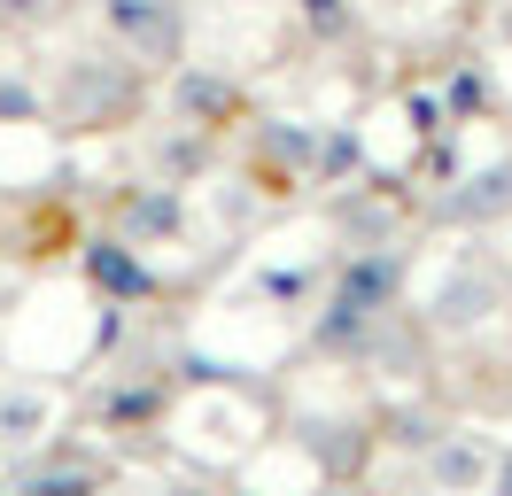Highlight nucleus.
Wrapping results in <instances>:
<instances>
[{"instance_id": "f257e3e1", "label": "nucleus", "mask_w": 512, "mask_h": 496, "mask_svg": "<svg viewBox=\"0 0 512 496\" xmlns=\"http://www.w3.org/2000/svg\"><path fill=\"white\" fill-rule=\"evenodd\" d=\"M148 109V70H132L117 47H78L47 70V124L63 132H117Z\"/></svg>"}, {"instance_id": "f03ea898", "label": "nucleus", "mask_w": 512, "mask_h": 496, "mask_svg": "<svg viewBox=\"0 0 512 496\" xmlns=\"http://www.w3.org/2000/svg\"><path fill=\"white\" fill-rule=\"evenodd\" d=\"M419 326L427 334H481V326H497L512 310V272L497 248H458L443 272L427 279V295H419Z\"/></svg>"}, {"instance_id": "7ed1b4c3", "label": "nucleus", "mask_w": 512, "mask_h": 496, "mask_svg": "<svg viewBox=\"0 0 512 496\" xmlns=\"http://www.w3.org/2000/svg\"><path fill=\"white\" fill-rule=\"evenodd\" d=\"M94 24H101V47H117L148 78L187 62V8L179 0H94Z\"/></svg>"}, {"instance_id": "20e7f679", "label": "nucleus", "mask_w": 512, "mask_h": 496, "mask_svg": "<svg viewBox=\"0 0 512 496\" xmlns=\"http://www.w3.org/2000/svg\"><path fill=\"white\" fill-rule=\"evenodd\" d=\"M163 109H171V124H194V132H233L241 124V86L225 78L218 62H179V70H163Z\"/></svg>"}, {"instance_id": "39448f33", "label": "nucleus", "mask_w": 512, "mask_h": 496, "mask_svg": "<svg viewBox=\"0 0 512 496\" xmlns=\"http://www.w3.org/2000/svg\"><path fill=\"white\" fill-rule=\"evenodd\" d=\"M489 473H497V442L474 427H435L419 442V481L435 496H489Z\"/></svg>"}, {"instance_id": "423d86ee", "label": "nucleus", "mask_w": 512, "mask_h": 496, "mask_svg": "<svg viewBox=\"0 0 512 496\" xmlns=\"http://www.w3.org/2000/svg\"><path fill=\"white\" fill-rule=\"evenodd\" d=\"M435 217H443V225H458V233L512 225V155L481 163V171H466V179H450L443 202H435Z\"/></svg>"}, {"instance_id": "0eeeda50", "label": "nucleus", "mask_w": 512, "mask_h": 496, "mask_svg": "<svg viewBox=\"0 0 512 496\" xmlns=\"http://www.w3.org/2000/svg\"><path fill=\"white\" fill-rule=\"evenodd\" d=\"M78 272H86V287H94L101 303H148V295H156V272H148V256H140L125 233L78 241Z\"/></svg>"}, {"instance_id": "6e6552de", "label": "nucleus", "mask_w": 512, "mask_h": 496, "mask_svg": "<svg viewBox=\"0 0 512 496\" xmlns=\"http://www.w3.org/2000/svg\"><path fill=\"white\" fill-rule=\"evenodd\" d=\"M295 450L319 465L326 481H350L357 465L373 458V434L357 427V419H342V411H334V419H295Z\"/></svg>"}, {"instance_id": "1a4fd4ad", "label": "nucleus", "mask_w": 512, "mask_h": 496, "mask_svg": "<svg viewBox=\"0 0 512 496\" xmlns=\"http://www.w3.org/2000/svg\"><path fill=\"white\" fill-rule=\"evenodd\" d=\"M55 427V388L47 380H0V450H39Z\"/></svg>"}, {"instance_id": "9d476101", "label": "nucleus", "mask_w": 512, "mask_h": 496, "mask_svg": "<svg viewBox=\"0 0 512 496\" xmlns=\"http://www.w3.org/2000/svg\"><path fill=\"white\" fill-rule=\"evenodd\" d=\"M179 225H187V202H179V186H163V179H140V194H125V202H117V233H125L132 248L171 241Z\"/></svg>"}, {"instance_id": "9b49d317", "label": "nucleus", "mask_w": 512, "mask_h": 496, "mask_svg": "<svg viewBox=\"0 0 512 496\" xmlns=\"http://www.w3.org/2000/svg\"><path fill=\"white\" fill-rule=\"evenodd\" d=\"M16 489H24V496H94L101 489V465H86V458H39V465H24Z\"/></svg>"}, {"instance_id": "f8f14e48", "label": "nucleus", "mask_w": 512, "mask_h": 496, "mask_svg": "<svg viewBox=\"0 0 512 496\" xmlns=\"http://www.w3.org/2000/svg\"><path fill=\"white\" fill-rule=\"evenodd\" d=\"M63 16V0H0V31H47Z\"/></svg>"}, {"instance_id": "ddd939ff", "label": "nucleus", "mask_w": 512, "mask_h": 496, "mask_svg": "<svg viewBox=\"0 0 512 496\" xmlns=\"http://www.w3.org/2000/svg\"><path fill=\"white\" fill-rule=\"evenodd\" d=\"M295 8H303V24L319 31V39H342V31L357 24V8H350V0H295Z\"/></svg>"}, {"instance_id": "4468645a", "label": "nucleus", "mask_w": 512, "mask_h": 496, "mask_svg": "<svg viewBox=\"0 0 512 496\" xmlns=\"http://www.w3.org/2000/svg\"><path fill=\"white\" fill-rule=\"evenodd\" d=\"M163 496H218V489H202V481H171Z\"/></svg>"}]
</instances>
